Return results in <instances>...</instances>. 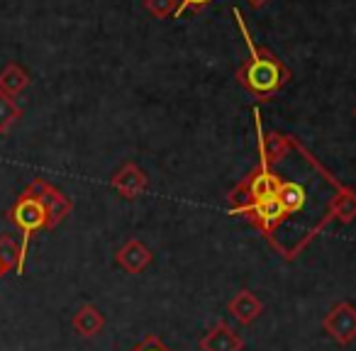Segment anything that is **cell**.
Returning <instances> with one entry per match:
<instances>
[{"label": "cell", "instance_id": "obj_1", "mask_svg": "<svg viewBox=\"0 0 356 351\" xmlns=\"http://www.w3.org/2000/svg\"><path fill=\"white\" fill-rule=\"evenodd\" d=\"M237 27L242 32L244 42H247V59L237 69V81L244 90H249L252 95H257L259 100H271L281 88H286V83L291 81V69L273 54L266 47H259L254 42V37L249 35V27L244 22V17L239 15V10H232Z\"/></svg>", "mask_w": 356, "mask_h": 351}, {"label": "cell", "instance_id": "obj_2", "mask_svg": "<svg viewBox=\"0 0 356 351\" xmlns=\"http://www.w3.org/2000/svg\"><path fill=\"white\" fill-rule=\"evenodd\" d=\"M10 222L20 232V268H17V276L25 273L27 263V252H30V242L37 232L47 229V213L42 200L37 198V193L32 190V186H27L20 195H17L15 205L10 208Z\"/></svg>", "mask_w": 356, "mask_h": 351}, {"label": "cell", "instance_id": "obj_3", "mask_svg": "<svg viewBox=\"0 0 356 351\" xmlns=\"http://www.w3.org/2000/svg\"><path fill=\"white\" fill-rule=\"evenodd\" d=\"M278 181H281V173L273 171V166H264L259 163L247 179L239 181L237 186L232 188V193L227 195L229 198V208L242 203H254V200H264L276 195Z\"/></svg>", "mask_w": 356, "mask_h": 351}, {"label": "cell", "instance_id": "obj_4", "mask_svg": "<svg viewBox=\"0 0 356 351\" xmlns=\"http://www.w3.org/2000/svg\"><path fill=\"white\" fill-rule=\"evenodd\" d=\"M276 200L281 203L283 215H286V222H283L281 232L273 237L271 247H276L278 239L283 237L288 222H291V220H296V218H300V215L307 210V205H310V190H307V186L300 183V181L281 179V181H278V188H276Z\"/></svg>", "mask_w": 356, "mask_h": 351}, {"label": "cell", "instance_id": "obj_5", "mask_svg": "<svg viewBox=\"0 0 356 351\" xmlns=\"http://www.w3.org/2000/svg\"><path fill=\"white\" fill-rule=\"evenodd\" d=\"M32 190L37 193V198L42 200L47 213V229H56L74 210V203L66 193H61L56 186H51L49 181L44 179H32L30 181Z\"/></svg>", "mask_w": 356, "mask_h": 351}, {"label": "cell", "instance_id": "obj_6", "mask_svg": "<svg viewBox=\"0 0 356 351\" xmlns=\"http://www.w3.org/2000/svg\"><path fill=\"white\" fill-rule=\"evenodd\" d=\"M322 329L339 346H346L356 339V307L351 302H337L322 317Z\"/></svg>", "mask_w": 356, "mask_h": 351}, {"label": "cell", "instance_id": "obj_7", "mask_svg": "<svg viewBox=\"0 0 356 351\" xmlns=\"http://www.w3.org/2000/svg\"><path fill=\"white\" fill-rule=\"evenodd\" d=\"M147 186H149L147 173H144L142 168H139L137 163H132V161L124 163V166L115 173L113 179H110V188H113L115 193L122 195V198H127V200H134V198H139V195H144Z\"/></svg>", "mask_w": 356, "mask_h": 351}, {"label": "cell", "instance_id": "obj_8", "mask_svg": "<svg viewBox=\"0 0 356 351\" xmlns=\"http://www.w3.org/2000/svg\"><path fill=\"white\" fill-rule=\"evenodd\" d=\"M152 261H154L152 249L144 242H139V239H127V242L118 249V254H115V263H118L124 273H132V276H137V273H142L147 266H152Z\"/></svg>", "mask_w": 356, "mask_h": 351}, {"label": "cell", "instance_id": "obj_9", "mask_svg": "<svg viewBox=\"0 0 356 351\" xmlns=\"http://www.w3.org/2000/svg\"><path fill=\"white\" fill-rule=\"evenodd\" d=\"M296 139L288 137L283 132H264L261 134V127H259V154H261V161L264 166H276L281 163L288 154L296 149Z\"/></svg>", "mask_w": 356, "mask_h": 351}, {"label": "cell", "instance_id": "obj_10", "mask_svg": "<svg viewBox=\"0 0 356 351\" xmlns=\"http://www.w3.org/2000/svg\"><path fill=\"white\" fill-rule=\"evenodd\" d=\"M200 351H242L244 339L227 325V322H215L198 341Z\"/></svg>", "mask_w": 356, "mask_h": 351}, {"label": "cell", "instance_id": "obj_11", "mask_svg": "<svg viewBox=\"0 0 356 351\" xmlns=\"http://www.w3.org/2000/svg\"><path fill=\"white\" fill-rule=\"evenodd\" d=\"M227 312L234 317V320L239 322V325H252V322H257L259 317H261V312H264V302L259 300L257 295H254L252 291H239V293H234L232 297H229V302H227Z\"/></svg>", "mask_w": 356, "mask_h": 351}, {"label": "cell", "instance_id": "obj_12", "mask_svg": "<svg viewBox=\"0 0 356 351\" xmlns=\"http://www.w3.org/2000/svg\"><path fill=\"white\" fill-rule=\"evenodd\" d=\"M71 327H74V332L79 336L90 339V336H98L100 332H103L105 315L100 312L98 305H93V302H83V305L74 312V317H71Z\"/></svg>", "mask_w": 356, "mask_h": 351}, {"label": "cell", "instance_id": "obj_13", "mask_svg": "<svg viewBox=\"0 0 356 351\" xmlns=\"http://www.w3.org/2000/svg\"><path fill=\"white\" fill-rule=\"evenodd\" d=\"M330 215L339 225H351L356 220V190L349 186H341L330 203Z\"/></svg>", "mask_w": 356, "mask_h": 351}, {"label": "cell", "instance_id": "obj_14", "mask_svg": "<svg viewBox=\"0 0 356 351\" xmlns=\"http://www.w3.org/2000/svg\"><path fill=\"white\" fill-rule=\"evenodd\" d=\"M27 85H30V74L20 64H8L6 69L0 71V93L15 98Z\"/></svg>", "mask_w": 356, "mask_h": 351}, {"label": "cell", "instance_id": "obj_15", "mask_svg": "<svg viewBox=\"0 0 356 351\" xmlns=\"http://www.w3.org/2000/svg\"><path fill=\"white\" fill-rule=\"evenodd\" d=\"M0 266L6 268V273L20 268V242L13 234L0 237Z\"/></svg>", "mask_w": 356, "mask_h": 351}, {"label": "cell", "instance_id": "obj_16", "mask_svg": "<svg viewBox=\"0 0 356 351\" xmlns=\"http://www.w3.org/2000/svg\"><path fill=\"white\" fill-rule=\"evenodd\" d=\"M22 117V110L10 95L0 93V134H8L13 129V124Z\"/></svg>", "mask_w": 356, "mask_h": 351}, {"label": "cell", "instance_id": "obj_17", "mask_svg": "<svg viewBox=\"0 0 356 351\" xmlns=\"http://www.w3.org/2000/svg\"><path fill=\"white\" fill-rule=\"evenodd\" d=\"M142 6L154 20H166V17L176 15L178 0H142Z\"/></svg>", "mask_w": 356, "mask_h": 351}, {"label": "cell", "instance_id": "obj_18", "mask_svg": "<svg viewBox=\"0 0 356 351\" xmlns=\"http://www.w3.org/2000/svg\"><path fill=\"white\" fill-rule=\"evenodd\" d=\"M132 351H173V349L168 344H163V341L159 339L156 334H147L137 346H134Z\"/></svg>", "mask_w": 356, "mask_h": 351}, {"label": "cell", "instance_id": "obj_19", "mask_svg": "<svg viewBox=\"0 0 356 351\" xmlns=\"http://www.w3.org/2000/svg\"><path fill=\"white\" fill-rule=\"evenodd\" d=\"M213 0H178V10H176V20L178 17H184V13H191V10H203L205 6H210Z\"/></svg>", "mask_w": 356, "mask_h": 351}, {"label": "cell", "instance_id": "obj_20", "mask_svg": "<svg viewBox=\"0 0 356 351\" xmlns=\"http://www.w3.org/2000/svg\"><path fill=\"white\" fill-rule=\"evenodd\" d=\"M249 8H254V10H259V8H264V6H268L271 0H244Z\"/></svg>", "mask_w": 356, "mask_h": 351}, {"label": "cell", "instance_id": "obj_21", "mask_svg": "<svg viewBox=\"0 0 356 351\" xmlns=\"http://www.w3.org/2000/svg\"><path fill=\"white\" fill-rule=\"evenodd\" d=\"M3 276H6V268H3V266H0V278H3Z\"/></svg>", "mask_w": 356, "mask_h": 351}, {"label": "cell", "instance_id": "obj_22", "mask_svg": "<svg viewBox=\"0 0 356 351\" xmlns=\"http://www.w3.org/2000/svg\"><path fill=\"white\" fill-rule=\"evenodd\" d=\"M354 117H356V108H354Z\"/></svg>", "mask_w": 356, "mask_h": 351}]
</instances>
